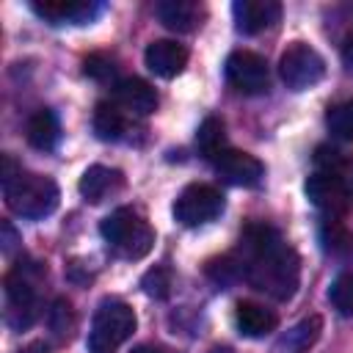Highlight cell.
<instances>
[{
    "label": "cell",
    "instance_id": "cell-1",
    "mask_svg": "<svg viewBox=\"0 0 353 353\" xmlns=\"http://www.w3.org/2000/svg\"><path fill=\"white\" fill-rule=\"evenodd\" d=\"M237 259L243 265V279L259 292L290 301L301 281V256L298 251L265 223H248L240 237Z\"/></svg>",
    "mask_w": 353,
    "mask_h": 353
},
{
    "label": "cell",
    "instance_id": "cell-2",
    "mask_svg": "<svg viewBox=\"0 0 353 353\" xmlns=\"http://www.w3.org/2000/svg\"><path fill=\"white\" fill-rule=\"evenodd\" d=\"M0 185H3V199L11 212L39 221L47 218L58 207V185L50 176L41 174H28L11 154H3V171H0Z\"/></svg>",
    "mask_w": 353,
    "mask_h": 353
},
{
    "label": "cell",
    "instance_id": "cell-3",
    "mask_svg": "<svg viewBox=\"0 0 353 353\" xmlns=\"http://www.w3.org/2000/svg\"><path fill=\"white\" fill-rule=\"evenodd\" d=\"M99 232L121 259H143L154 245V229L135 207L113 210L99 223Z\"/></svg>",
    "mask_w": 353,
    "mask_h": 353
},
{
    "label": "cell",
    "instance_id": "cell-4",
    "mask_svg": "<svg viewBox=\"0 0 353 353\" xmlns=\"http://www.w3.org/2000/svg\"><path fill=\"white\" fill-rule=\"evenodd\" d=\"M135 325H138V317L130 303L116 301V298L102 301L94 312L91 331L85 339L88 353H113L119 345H124L132 336Z\"/></svg>",
    "mask_w": 353,
    "mask_h": 353
},
{
    "label": "cell",
    "instance_id": "cell-5",
    "mask_svg": "<svg viewBox=\"0 0 353 353\" xmlns=\"http://www.w3.org/2000/svg\"><path fill=\"white\" fill-rule=\"evenodd\" d=\"M279 74L290 91H306L323 80L325 61L314 47L303 41H292L279 58Z\"/></svg>",
    "mask_w": 353,
    "mask_h": 353
},
{
    "label": "cell",
    "instance_id": "cell-6",
    "mask_svg": "<svg viewBox=\"0 0 353 353\" xmlns=\"http://www.w3.org/2000/svg\"><path fill=\"white\" fill-rule=\"evenodd\" d=\"M30 270H36V268H30V265L22 268V262H19L6 276V303H8L6 320L17 331L33 325V320L39 317V295H36V284L30 279Z\"/></svg>",
    "mask_w": 353,
    "mask_h": 353
},
{
    "label": "cell",
    "instance_id": "cell-7",
    "mask_svg": "<svg viewBox=\"0 0 353 353\" xmlns=\"http://www.w3.org/2000/svg\"><path fill=\"white\" fill-rule=\"evenodd\" d=\"M171 212L182 226H204L223 212V193L212 185L193 182L176 196Z\"/></svg>",
    "mask_w": 353,
    "mask_h": 353
},
{
    "label": "cell",
    "instance_id": "cell-8",
    "mask_svg": "<svg viewBox=\"0 0 353 353\" xmlns=\"http://www.w3.org/2000/svg\"><path fill=\"white\" fill-rule=\"evenodd\" d=\"M223 74L226 83L240 94H262L270 83L265 58L251 50H234L223 63Z\"/></svg>",
    "mask_w": 353,
    "mask_h": 353
},
{
    "label": "cell",
    "instance_id": "cell-9",
    "mask_svg": "<svg viewBox=\"0 0 353 353\" xmlns=\"http://www.w3.org/2000/svg\"><path fill=\"white\" fill-rule=\"evenodd\" d=\"M303 193H306V199H309L317 210L328 212L331 218L345 215V212L350 210V201H353V196L347 193V188L342 185V179H339L336 174H328V171H314V174L306 179Z\"/></svg>",
    "mask_w": 353,
    "mask_h": 353
},
{
    "label": "cell",
    "instance_id": "cell-10",
    "mask_svg": "<svg viewBox=\"0 0 353 353\" xmlns=\"http://www.w3.org/2000/svg\"><path fill=\"white\" fill-rule=\"evenodd\" d=\"M30 8L50 25H85L102 11V6L94 0H33Z\"/></svg>",
    "mask_w": 353,
    "mask_h": 353
},
{
    "label": "cell",
    "instance_id": "cell-11",
    "mask_svg": "<svg viewBox=\"0 0 353 353\" xmlns=\"http://www.w3.org/2000/svg\"><path fill=\"white\" fill-rule=\"evenodd\" d=\"M215 171L229 182V185H237V188H254L262 182L265 176V165L248 154V152H240V149H226L221 152L215 160H212Z\"/></svg>",
    "mask_w": 353,
    "mask_h": 353
},
{
    "label": "cell",
    "instance_id": "cell-12",
    "mask_svg": "<svg viewBox=\"0 0 353 353\" xmlns=\"http://www.w3.org/2000/svg\"><path fill=\"white\" fill-rule=\"evenodd\" d=\"M232 14H234V28L240 33L256 36L279 22L281 6L276 0H234Z\"/></svg>",
    "mask_w": 353,
    "mask_h": 353
},
{
    "label": "cell",
    "instance_id": "cell-13",
    "mask_svg": "<svg viewBox=\"0 0 353 353\" xmlns=\"http://www.w3.org/2000/svg\"><path fill=\"white\" fill-rule=\"evenodd\" d=\"M113 102L127 116H152L157 110V91L141 77H124L113 85Z\"/></svg>",
    "mask_w": 353,
    "mask_h": 353
},
{
    "label": "cell",
    "instance_id": "cell-14",
    "mask_svg": "<svg viewBox=\"0 0 353 353\" xmlns=\"http://www.w3.org/2000/svg\"><path fill=\"white\" fill-rule=\"evenodd\" d=\"M143 63H146V69H149L152 74H157V77H163V80H171V77H176V74L185 69V63H188V50H185L182 44L171 41V39H157V41H152V44L146 47Z\"/></svg>",
    "mask_w": 353,
    "mask_h": 353
},
{
    "label": "cell",
    "instance_id": "cell-15",
    "mask_svg": "<svg viewBox=\"0 0 353 353\" xmlns=\"http://www.w3.org/2000/svg\"><path fill=\"white\" fill-rule=\"evenodd\" d=\"M124 185V176L119 168H110V165H91L83 171L80 182H77V190L85 201L91 204H99L105 199H110L113 193H119Z\"/></svg>",
    "mask_w": 353,
    "mask_h": 353
},
{
    "label": "cell",
    "instance_id": "cell-16",
    "mask_svg": "<svg viewBox=\"0 0 353 353\" xmlns=\"http://www.w3.org/2000/svg\"><path fill=\"white\" fill-rule=\"evenodd\" d=\"M234 323H237V331L248 339H262L268 336L270 331H276L279 325V317L273 309H268L265 303H256V301H240L237 309H234Z\"/></svg>",
    "mask_w": 353,
    "mask_h": 353
},
{
    "label": "cell",
    "instance_id": "cell-17",
    "mask_svg": "<svg viewBox=\"0 0 353 353\" xmlns=\"http://www.w3.org/2000/svg\"><path fill=\"white\" fill-rule=\"evenodd\" d=\"M157 19L174 33H190L204 19V6L196 0H163L157 3Z\"/></svg>",
    "mask_w": 353,
    "mask_h": 353
},
{
    "label": "cell",
    "instance_id": "cell-18",
    "mask_svg": "<svg viewBox=\"0 0 353 353\" xmlns=\"http://www.w3.org/2000/svg\"><path fill=\"white\" fill-rule=\"evenodd\" d=\"M28 143L33 149H41V152H50L55 149L58 138H61V124H58V116L50 110V108H39L30 119H28Z\"/></svg>",
    "mask_w": 353,
    "mask_h": 353
},
{
    "label": "cell",
    "instance_id": "cell-19",
    "mask_svg": "<svg viewBox=\"0 0 353 353\" xmlns=\"http://www.w3.org/2000/svg\"><path fill=\"white\" fill-rule=\"evenodd\" d=\"M130 116L116 102H99L94 110V135L99 141H121L127 135Z\"/></svg>",
    "mask_w": 353,
    "mask_h": 353
},
{
    "label": "cell",
    "instance_id": "cell-20",
    "mask_svg": "<svg viewBox=\"0 0 353 353\" xmlns=\"http://www.w3.org/2000/svg\"><path fill=\"white\" fill-rule=\"evenodd\" d=\"M320 331H323V320H320L317 314H312V317L301 320L295 328H290V331L281 336L279 350H284V353H306V350L320 339Z\"/></svg>",
    "mask_w": 353,
    "mask_h": 353
},
{
    "label": "cell",
    "instance_id": "cell-21",
    "mask_svg": "<svg viewBox=\"0 0 353 353\" xmlns=\"http://www.w3.org/2000/svg\"><path fill=\"white\" fill-rule=\"evenodd\" d=\"M196 146L199 152L207 157V160H215L221 152H226V130H223V121L215 119V116H207L201 124H199V132H196Z\"/></svg>",
    "mask_w": 353,
    "mask_h": 353
},
{
    "label": "cell",
    "instance_id": "cell-22",
    "mask_svg": "<svg viewBox=\"0 0 353 353\" xmlns=\"http://www.w3.org/2000/svg\"><path fill=\"white\" fill-rule=\"evenodd\" d=\"M328 301L342 317H353V273H339L331 281Z\"/></svg>",
    "mask_w": 353,
    "mask_h": 353
},
{
    "label": "cell",
    "instance_id": "cell-23",
    "mask_svg": "<svg viewBox=\"0 0 353 353\" xmlns=\"http://www.w3.org/2000/svg\"><path fill=\"white\" fill-rule=\"evenodd\" d=\"M320 237L331 254H353V234L339 221H325L320 229Z\"/></svg>",
    "mask_w": 353,
    "mask_h": 353
},
{
    "label": "cell",
    "instance_id": "cell-24",
    "mask_svg": "<svg viewBox=\"0 0 353 353\" xmlns=\"http://www.w3.org/2000/svg\"><path fill=\"white\" fill-rule=\"evenodd\" d=\"M325 124H328V132L334 138H342V141H353V99L350 102H342L336 108L328 110L325 116Z\"/></svg>",
    "mask_w": 353,
    "mask_h": 353
},
{
    "label": "cell",
    "instance_id": "cell-25",
    "mask_svg": "<svg viewBox=\"0 0 353 353\" xmlns=\"http://www.w3.org/2000/svg\"><path fill=\"white\" fill-rule=\"evenodd\" d=\"M171 284H174L171 270H168V268H163V265L149 268V270L143 273V279H141L143 292H146L149 298H157V301H163V298H168V295H171Z\"/></svg>",
    "mask_w": 353,
    "mask_h": 353
},
{
    "label": "cell",
    "instance_id": "cell-26",
    "mask_svg": "<svg viewBox=\"0 0 353 353\" xmlns=\"http://www.w3.org/2000/svg\"><path fill=\"white\" fill-rule=\"evenodd\" d=\"M207 276L212 281H218V284H234V281L243 279V265H240L237 254H226V256L212 259L207 265Z\"/></svg>",
    "mask_w": 353,
    "mask_h": 353
},
{
    "label": "cell",
    "instance_id": "cell-27",
    "mask_svg": "<svg viewBox=\"0 0 353 353\" xmlns=\"http://www.w3.org/2000/svg\"><path fill=\"white\" fill-rule=\"evenodd\" d=\"M47 323H50V331L58 336V339H69L72 336V328H74V314H72V303L66 298H58L47 314Z\"/></svg>",
    "mask_w": 353,
    "mask_h": 353
},
{
    "label": "cell",
    "instance_id": "cell-28",
    "mask_svg": "<svg viewBox=\"0 0 353 353\" xmlns=\"http://www.w3.org/2000/svg\"><path fill=\"white\" fill-rule=\"evenodd\" d=\"M85 74H91L94 80H110L116 74V66L108 55H88L85 58Z\"/></svg>",
    "mask_w": 353,
    "mask_h": 353
},
{
    "label": "cell",
    "instance_id": "cell-29",
    "mask_svg": "<svg viewBox=\"0 0 353 353\" xmlns=\"http://www.w3.org/2000/svg\"><path fill=\"white\" fill-rule=\"evenodd\" d=\"M336 176L342 179V185H345V188H347V193L353 196V157L339 163V168H336Z\"/></svg>",
    "mask_w": 353,
    "mask_h": 353
},
{
    "label": "cell",
    "instance_id": "cell-30",
    "mask_svg": "<svg viewBox=\"0 0 353 353\" xmlns=\"http://www.w3.org/2000/svg\"><path fill=\"white\" fill-rule=\"evenodd\" d=\"M342 63H345V72L353 77V36L345 39V44H342Z\"/></svg>",
    "mask_w": 353,
    "mask_h": 353
},
{
    "label": "cell",
    "instance_id": "cell-31",
    "mask_svg": "<svg viewBox=\"0 0 353 353\" xmlns=\"http://www.w3.org/2000/svg\"><path fill=\"white\" fill-rule=\"evenodd\" d=\"M19 243V237H17V232L11 229V223H3V248H6V254H11V248Z\"/></svg>",
    "mask_w": 353,
    "mask_h": 353
},
{
    "label": "cell",
    "instance_id": "cell-32",
    "mask_svg": "<svg viewBox=\"0 0 353 353\" xmlns=\"http://www.w3.org/2000/svg\"><path fill=\"white\" fill-rule=\"evenodd\" d=\"M132 353H176V350L163 347V345H138V347H132Z\"/></svg>",
    "mask_w": 353,
    "mask_h": 353
}]
</instances>
